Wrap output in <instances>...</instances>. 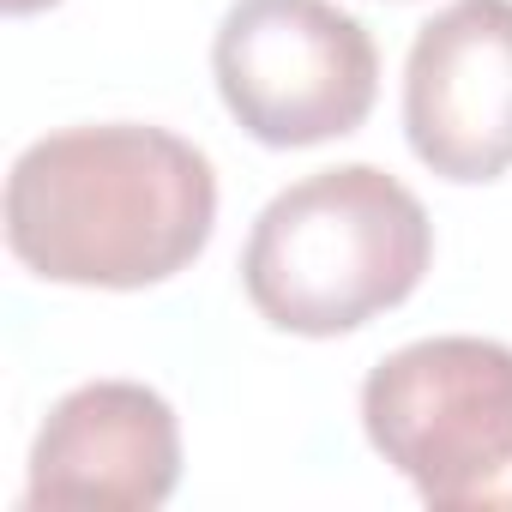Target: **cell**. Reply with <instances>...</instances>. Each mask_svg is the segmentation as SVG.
Listing matches in <instances>:
<instances>
[{
  "mask_svg": "<svg viewBox=\"0 0 512 512\" xmlns=\"http://www.w3.org/2000/svg\"><path fill=\"white\" fill-rule=\"evenodd\" d=\"M217 229L211 157L145 121L61 127L7 175V247L49 284L145 290L187 272Z\"/></svg>",
  "mask_w": 512,
  "mask_h": 512,
  "instance_id": "obj_1",
  "label": "cell"
},
{
  "mask_svg": "<svg viewBox=\"0 0 512 512\" xmlns=\"http://www.w3.org/2000/svg\"><path fill=\"white\" fill-rule=\"evenodd\" d=\"M428 260L434 223L422 199L374 163H338L290 181L253 217L241 290L278 332L338 338L410 302Z\"/></svg>",
  "mask_w": 512,
  "mask_h": 512,
  "instance_id": "obj_2",
  "label": "cell"
},
{
  "mask_svg": "<svg viewBox=\"0 0 512 512\" xmlns=\"http://www.w3.org/2000/svg\"><path fill=\"white\" fill-rule=\"evenodd\" d=\"M368 446L440 512H512V350L416 338L362 380Z\"/></svg>",
  "mask_w": 512,
  "mask_h": 512,
  "instance_id": "obj_3",
  "label": "cell"
},
{
  "mask_svg": "<svg viewBox=\"0 0 512 512\" xmlns=\"http://www.w3.org/2000/svg\"><path fill=\"white\" fill-rule=\"evenodd\" d=\"M223 109L272 151L344 139L380 97V49L332 0H235L211 43Z\"/></svg>",
  "mask_w": 512,
  "mask_h": 512,
  "instance_id": "obj_4",
  "label": "cell"
},
{
  "mask_svg": "<svg viewBox=\"0 0 512 512\" xmlns=\"http://www.w3.org/2000/svg\"><path fill=\"white\" fill-rule=\"evenodd\" d=\"M404 139L440 181L512 169V0H452L416 31Z\"/></svg>",
  "mask_w": 512,
  "mask_h": 512,
  "instance_id": "obj_5",
  "label": "cell"
},
{
  "mask_svg": "<svg viewBox=\"0 0 512 512\" xmlns=\"http://www.w3.org/2000/svg\"><path fill=\"white\" fill-rule=\"evenodd\" d=\"M181 482V422L139 380L73 386L31 440V512H157Z\"/></svg>",
  "mask_w": 512,
  "mask_h": 512,
  "instance_id": "obj_6",
  "label": "cell"
},
{
  "mask_svg": "<svg viewBox=\"0 0 512 512\" xmlns=\"http://www.w3.org/2000/svg\"><path fill=\"white\" fill-rule=\"evenodd\" d=\"M0 7H7L13 19H25V13H43V7H55V0H0Z\"/></svg>",
  "mask_w": 512,
  "mask_h": 512,
  "instance_id": "obj_7",
  "label": "cell"
}]
</instances>
